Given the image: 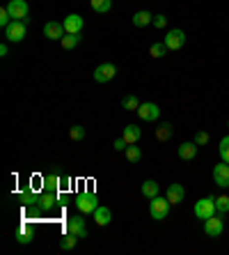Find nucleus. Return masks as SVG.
<instances>
[{"mask_svg": "<svg viewBox=\"0 0 229 255\" xmlns=\"http://www.w3.org/2000/svg\"><path fill=\"white\" fill-rule=\"evenodd\" d=\"M76 207H78V212H83V214H94L97 207H98L97 193H92V191L78 193V198H76Z\"/></svg>", "mask_w": 229, "mask_h": 255, "instance_id": "nucleus-2", "label": "nucleus"}, {"mask_svg": "<svg viewBox=\"0 0 229 255\" xmlns=\"http://www.w3.org/2000/svg\"><path fill=\"white\" fill-rule=\"evenodd\" d=\"M156 138L161 143H167L172 138V124L170 122H161V127L156 129Z\"/></svg>", "mask_w": 229, "mask_h": 255, "instance_id": "nucleus-24", "label": "nucleus"}, {"mask_svg": "<svg viewBox=\"0 0 229 255\" xmlns=\"http://www.w3.org/2000/svg\"><path fill=\"white\" fill-rule=\"evenodd\" d=\"M7 9H9V14H12L14 21L30 19V7H28L26 0H9V2H7Z\"/></svg>", "mask_w": 229, "mask_h": 255, "instance_id": "nucleus-7", "label": "nucleus"}, {"mask_svg": "<svg viewBox=\"0 0 229 255\" xmlns=\"http://www.w3.org/2000/svg\"><path fill=\"white\" fill-rule=\"evenodd\" d=\"M213 182L220 188H229V163L220 161L213 166Z\"/></svg>", "mask_w": 229, "mask_h": 255, "instance_id": "nucleus-13", "label": "nucleus"}, {"mask_svg": "<svg viewBox=\"0 0 229 255\" xmlns=\"http://www.w3.org/2000/svg\"><path fill=\"white\" fill-rule=\"evenodd\" d=\"M19 202L23 205V207H37V202H39V193L33 191V188H26V191L19 195Z\"/></svg>", "mask_w": 229, "mask_h": 255, "instance_id": "nucleus-19", "label": "nucleus"}, {"mask_svg": "<svg viewBox=\"0 0 229 255\" xmlns=\"http://www.w3.org/2000/svg\"><path fill=\"white\" fill-rule=\"evenodd\" d=\"M151 26H156L158 30H161V28H165V26H167V16H165V14H156V16H154V21H151Z\"/></svg>", "mask_w": 229, "mask_h": 255, "instance_id": "nucleus-35", "label": "nucleus"}, {"mask_svg": "<svg viewBox=\"0 0 229 255\" xmlns=\"http://www.w3.org/2000/svg\"><path fill=\"white\" fill-rule=\"evenodd\" d=\"M170 200L167 198H161V195H156V198H151L149 202V214L154 221H165L167 219V214H170Z\"/></svg>", "mask_w": 229, "mask_h": 255, "instance_id": "nucleus-1", "label": "nucleus"}, {"mask_svg": "<svg viewBox=\"0 0 229 255\" xmlns=\"http://www.w3.org/2000/svg\"><path fill=\"white\" fill-rule=\"evenodd\" d=\"M211 141V136H209V131H197L195 134V143L202 147V145H206V143Z\"/></svg>", "mask_w": 229, "mask_h": 255, "instance_id": "nucleus-34", "label": "nucleus"}, {"mask_svg": "<svg viewBox=\"0 0 229 255\" xmlns=\"http://www.w3.org/2000/svg\"><path fill=\"white\" fill-rule=\"evenodd\" d=\"M135 113H137V117H140L142 122H156L158 117H161V106L154 104V101H142Z\"/></svg>", "mask_w": 229, "mask_h": 255, "instance_id": "nucleus-5", "label": "nucleus"}, {"mask_svg": "<svg viewBox=\"0 0 229 255\" xmlns=\"http://www.w3.org/2000/svg\"><path fill=\"white\" fill-rule=\"evenodd\" d=\"M197 147H199V145H197L195 141L181 143V145H179V159H183V161H193V159L197 156Z\"/></svg>", "mask_w": 229, "mask_h": 255, "instance_id": "nucleus-16", "label": "nucleus"}, {"mask_svg": "<svg viewBox=\"0 0 229 255\" xmlns=\"http://www.w3.org/2000/svg\"><path fill=\"white\" fill-rule=\"evenodd\" d=\"M161 193V184H158V182H154V180H147L142 184V195L144 198H156V195Z\"/></svg>", "mask_w": 229, "mask_h": 255, "instance_id": "nucleus-22", "label": "nucleus"}, {"mask_svg": "<svg viewBox=\"0 0 229 255\" xmlns=\"http://www.w3.org/2000/svg\"><path fill=\"white\" fill-rule=\"evenodd\" d=\"M66 232H71V235L80 237V239H87V221L83 212L76 216H69V221H66Z\"/></svg>", "mask_w": 229, "mask_h": 255, "instance_id": "nucleus-4", "label": "nucleus"}, {"mask_svg": "<svg viewBox=\"0 0 229 255\" xmlns=\"http://www.w3.org/2000/svg\"><path fill=\"white\" fill-rule=\"evenodd\" d=\"M16 242H19L21 246H26V244H30V242H33V232H30L28 228L19 230V232H16Z\"/></svg>", "mask_w": 229, "mask_h": 255, "instance_id": "nucleus-32", "label": "nucleus"}, {"mask_svg": "<svg viewBox=\"0 0 229 255\" xmlns=\"http://www.w3.org/2000/svg\"><path fill=\"white\" fill-rule=\"evenodd\" d=\"M112 147H115V152H126L129 143H126V141H124V136H122V138H117V141H115V145H112Z\"/></svg>", "mask_w": 229, "mask_h": 255, "instance_id": "nucleus-36", "label": "nucleus"}, {"mask_svg": "<svg viewBox=\"0 0 229 255\" xmlns=\"http://www.w3.org/2000/svg\"><path fill=\"white\" fill-rule=\"evenodd\" d=\"M218 152H220V159H223L225 163H229V136H225L223 141H220V147H218Z\"/></svg>", "mask_w": 229, "mask_h": 255, "instance_id": "nucleus-31", "label": "nucleus"}, {"mask_svg": "<svg viewBox=\"0 0 229 255\" xmlns=\"http://www.w3.org/2000/svg\"><path fill=\"white\" fill-rule=\"evenodd\" d=\"M122 108H124V110H137V108H140V99H137L135 94H129V97L122 99Z\"/></svg>", "mask_w": 229, "mask_h": 255, "instance_id": "nucleus-30", "label": "nucleus"}, {"mask_svg": "<svg viewBox=\"0 0 229 255\" xmlns=\"http://www.w3.org/2000/svg\"><path fill=\"white\" fill-rule=\"evenodd\" d=\"M165 46L170 48V51H179V48L186 44V33L183 30H179V28H174V30H170V33L165 35Z\"/></svg>", "mask_w": 229, "mask_h": 255, "instance_id": "nucleus-11", "label": "nucleus"}, {"mask_svg": "<svg viewBox=\"0 0 229 255\" xmlns=\"http://www.w3.org/2000/svg\"><path fill=\"white\" fill-rule=\"evenodd\" d=\"M41 182H44V184H41L44 191H60V188H62V175H55V173L44 175Z\"/></svg>", "mask_w": 229, "mask_h": 255, "instance_id": "nucleus-17", "label": "nucleus"}, {"mask_svg": "<svg viewBox=\"0 0 229 255\" xmlns=\"http://www.w3.org/2000/svg\"><path fill=\"white\" fill-rule=\"evenodd\" d=\"M62 23H65L66 33H71V35H80V33H83V26H85V21H83L80 14H69Z\"/></svg>", "mask_w": 229, "mask_h": 255, "instance_id": "nucleus-14", "label": "nucleus"}, {"mask_svg": "<svg viewBox=\"0 0 229 255\" xmlns=\"http://www.w3.org/2000/svg\"><path fill=\"white\" fill-rule=\"evenodd\" d=\"M66 184H71V177H66L65 175V177H62V186H66Z\"/></svg>", "mask_w": 229, "mask_h": 255, "instance_id": "nucleus-38", "label": "nucleus"}, {"mask_svg": "<svg viewBox=\"0 0 229 255\" xmlns=\"http://www.w3.org/2000/svg\"><path fill=\"white\" fill-rule=\"evenodd\" d=\"M66 35L65 30V23H58V21H48L44 26V37L46 39H51V41H60L62 37Z\"/></svg>", "mask_w": 229, "mask_h": 255, "instance_id": "nucleus-12", "label": "nucleus"}, {"mask_svg": "<svg viewBox=\"0 0 229 255\" xmlns=\"http://www.w3.org/2000/svg\"><path fill=\"white\" fill-rule=\"evenodd\" d=\"M227 127H229V122H227Z\"/></svg>", "mask_w": 229, "mask_h": 255, "instance_id": "nucleus-39", "label": "nucleus"}, {"mask_svg": "<svg viewBox=\"0 0 229 255\" xmlns=\"http://www.w3.org/2000/svg\"><path fill=\"white\" fill-rule=\"evenodd\" d=\"M78 239H80V237L71 235V232H66V235L62 237V239H60V249H62V251H71V249H76Z\"/></svg>", "mask_w": 229, "mask_h": 255, "instance_id": "nucleus-26", "label": "nucleus"}, {"mask_svg": "<svg viewBox=\"0 0 229 255\" xmlns=\"http://www.w3.org/2000/svg\"><path fill=\"white\" fill-rule=\"evenodd\" d=\"M26 23L23 21H12L9 26L5 28V39L12 41V44H19V41L26 39Z\"/></svg>", "mask_w": 229, "mask_h": 255, "instance_id": "nucleus-6", "label": "nucleus"}, {"mask_svg": "<svg viewBox=\"0 0 229 255\" xmlns=\"http://www.w3.org/2000/svg\"><path fill=\"white\" fill-rule=\"evenodd\" d=\"M167 51H170V48L165 46V41H154V44H151L149 46V55L151 58H165V55H167Z\"/></svg>", "mask_w": 229, "mask_h": 255, "instance_id": "nucleus-23", "label": "nucleus"}, {"mask_svg": "<svg viewBox=\"0 0 229 255\" xmlns=\"http://www.w3.org/2000/svg\"><path fill=\"white\" fill-rule=\"evenodd\" d=\"M58 205H60L58 191H44V193H39V202H37L39 212H53Z\"/></svg>", "mask_w": 229, "mask_h": 255, "instance_id": "nucleus-10", "label": "nucleus"}, {"mask_svg": "<svg viewBox=\"0 0 229 255\" xmlns=\"http://www.w3.org/2000/svg\"><path fill=\"white\" fill-rule=\"evenodd\" d=\"M193 212H195V216L199 219V221L211 219L213 214H218L216 212V198H202V200H197L195 207H193Z\"/></svg>", "mask_w": 229, "mask_h": 255, "instance_id": "nucleus-3", "label": "nucleus"}, {"mask_svg": "<svg viewBox=\"0 0 229 255\" xmlns=\"http://www.w3.org/2000/svg\"><path fill=\"white\" fill-rule=\"evenodd\" d=\"M94 221H97V225H108L112 221V212L105 205H98L97 212H94Z\"/></svg>", "mask_w": 229, "mask_h": 255, "instance_id": "nucleus-20", "label": "nucleus"}, {"mask_svg": "<svg viewBox=\"0 0 229 255\" xmlns=\"http://www.w3.org/2000/svg\"><path fill=\"white\" fill-rule=\"evenodd\" d=\"M154 21V14L147 12V9H142V12H135L133 14V26L135 28H147Z\"/></svg>", "mask_w": 229, "mask_h": 255, "instance_id": "nucleus-21", "label": "nucleus"}, {"mask_svg": "<svg viewBox=\"0 0 229 255\" xmlns=\"http://www.w3.org/2000/svg\"><path fill=\"white\" fill-rule=\"evenodd\" d=\"M140 138H142V129L137 127V124H129V127L124 129V141L129 143V145H137Z\"/></svg>", "mask_w": 229, "mask_h": 255, "instance_id": "nucleus-18", "label": "nucleus"}, {"mask_svg": "<svg viewBox=\"0 0 229 255\" xmlns=\"http://www.w3.org/2000/svg\"><path fill=\"white\" fill-rule=\"evenodd\" d=\"M223 230H225V221L220 214H213L211 219L204 221V232L209 237H213V239H218V237L223 235Z\"/></svg>", "mask_w": 229, "mask_h": 255, "instance_id": "nucleus-8", "label": "nucleus"}, {"mask_svg": "<svg viewBox=\"0 0 229 255\" xmlns=\"http://www.w3.org/2000/svg\"><path fill=\"white\" fill-rule=\"evenodd\" d=\"M124 154H126V159H129V161H131V163L142 161V147H135V145H129Z\"/></svg>", "mask_w": 229, "mask_h": 255, "instance_id": "nucleus-28", "label": "nucleus"}, {"mask_svg": "<svg viewBox=\"0 0 229 255\" xmlns=\"http://www.w3.org/2000/svg\"><path fill=\"white\" fill-rule=\"evenodd\" d=\"M165 198L170 200V205H179V202H183V198H186V188H183L181 184H170L167 191H165Z\"/></svg>", "mask_w": 229, "mask_h": 255, "instance_id": "nucleus-15", "label": "nucleus"}, {"mask_svg": "<svg viewBox=\"0 0 229 255\" xmlns=\"http://www.w3.org/2000/svg\"><path fill=\"white\" fill-rule=\"evenodd\" d=\"M85 127H80V124H73L71 131H69V136H71V141H83L85 138Z\"/></svg>", "mask_w": 229, "mask_h": 255, "instance_id": "nucleus-33", "label": "nucleus"}, {"mask_svg": "<svg viewBox=\"0 0 229 255\" xmlns=\"http://www.w3.org/2000/svg\"><path fill=\"white\" fill-rule=\"evenodd\" d=\"M90 5L97 14H105V12H110L112 0H90Z\"/></svg>", "mask_w": 229, "mask_h": 255, "instance_id": "nucleus-27", "label": "nucleus"}, {"mask_svg": "<svg viewBox=\"0 0 229 255\" xmlns=\"http://www.w3.org/2000/svg\"><path fill=\"white\" fill-rule=\"evenodd\" d=\"M216 212L220 216L229 214V195H218L216 198Z\"/></svg>", "mask_w": 229, "mask_h": 255, "instance_id": "nucleus-29", "label": "nucleus"}, {"mask_svg": "<svg viewBox=\"0 0 229 255\" xmlns=\"http://www.w3.org/2000/svg\"><path fill=\"white\" fill-rule=\"evenodd\" d=\"M7 53H9V48H7V44H0V55H2V58H5Z\"/></svg>", "mask_w": 229, "mask_h": 255, "instance_id": "nucleus-37", "label": "nucleus"}, {"mask_svg": "<svg viewBox=\"0 0 229 255\" xmlns=\"http://www.w3.org/2000/svg\"><path fill=\"white\" fill-rule=\"evenodd\" d=\"M60 44H62V48H66V51H71V48H76L80 44V35H71L66 33L62 39H60Z\"/></svg>", "mask_w": 229, "mask_h": 255, "instance_id": "nucleus-25", "label": "nucleus"}, {"mask_svg": "<svg viewBox=\"0 0 229 255\" xmlns=\"http://www.w3.org/2000/svg\"><path fill=\"white\" fill-rule=\"evenodd\" d=\"M115 76H117V67L112 62H103L94 69V81L97 83H110Z\"/></svg>", "mask_w": 229, "mask_h": 255, "instance_id": "nucleus-9", "label": "nucleus"}]
</instances>
